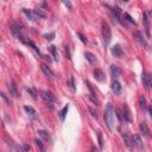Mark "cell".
Masks as SVG:
<instances>
[{
    "label": "cell",
    "mask_w": 152,
    "mask_h": 152,
    "mask_svg": "<svg viewBox=\"0 0 152 152\" xmlns=\"http://www.w3.org/2000/svg\"><path fill=\"white\" fill-rule=\"evenodd\" d=\"M114 113H115V110H114L113 106L110 103H108L107 108L105 110V121H106L108 129H110V131H113V128H114Z\"/></svg>",
    "instance_id": "1"
},
{
    "label": "cell",
    "mask_w": 152,
    "mask_h": 152,
    "mask_svg": "<svg viewBox=\"0 0 152 152\" xmlns=\"http://www.w3.org/2000/svg\"><path fill=\"white\" fill-rule=\"evenodd\" d=\"M101 32H102V38H103V43L106 45H108L112 41V31L109 25L106 22H102L101 24Z\"/></svg>",
    "instance_id": "2"
},
{
    "label": "cell",
    "mask_w": 152,
    "mask_h": 152,
    "mask_svg": "<svg viewBox=\"0 0 152 152\" xmlns=\"http://www.w3.org/2000/svg\"><path fill=\"white\" fill-rule=\"evenodd\" d=\"M41 96L42 99L44 100V102L52 109L53 108V103H55V96L51 91H48V90H41Z\"/></svg>",
    "instance_id": "3"
},
{
    "label": "cell",
    "mask_w": 152,
    "mask_h": 152,
    "mask_svg": "<svg viewBox=\"0 0 152 152\" xmlns=\"http://www.w3.org/2000/svg\"><path fill=\"white\" fill-rule=\"evenodd\" d=\"M133 38L140 44V45H143V46H145V48H148V44H147V42H146V39L143 37V34L139 32V31H134L133 32Z\"/></svg>",
    "instance_id": "4"
},
{
    "label": "cell",
    "mask_w": 152,
    "mask_h": 152,
    "mask_svg": "<svg viewBox=\"0 0 152 152\" xmlns=\"http://www.w3.org/2000/svg\"><path fill=\"white\" fill-rule=\"evenodd\" d=\"M93 74H94V77H95V80H96V81H99V82H105V81H106V75L103 74L102 70H100V69H94Z\"/></svg>",
    "instance_id": "5"
},
{
    "label": "cell",
    "mask_w": 152,
    "mask_h": 152,
    "mask_svg": "<svg viewBox=\"0 0 152 152\" xmlns=\"http://www.w3.org/2000/svg\"><path fill=\"white\" fill-rule=\"evenodd\" d=\"M41 69H42V71L44 72V75L46 76L48 79H50V80H55V74H53V71H52L48 65L42 64V65H41Z\"/></svg>",
    "instance_id": "6"
},
{
    "label": "cell",
    "mask_w": 152,
    "mask_h": 152,
    "mask_svg": "<svg viewBox=\"0 0 152 152\" xmlns=\"http://www.w3.org/2000/svg\"><path fill=\"white\" fill-rule=\"evenodd\" d=\"M122 53H124V51H122V49L119 44H115L112 48V55L114 57H117V58H120V57L122 56Z\"/></svg>",
    "instance_id": "7"
},
{
    "label": "cell",
    "mask_w": 152,
    "mask_h": 152,
    "mask_svg": "<svg viewBox=\"0 0 152 152\" xmlns=\"http://www.w3.org/2000/svg\"><path fill=\"white\" fill-rule=\"evenodd\" d=\"M110 74H112V76L114 79H118L120 76V74H121V69L115 64H112L110 65Z\"/></svg>",
    "instance_id": "8"
},
{
    "label": "cell",
    "mask_w": 152,
    "mask_h": 152,
    "mask_svg": "<svg viewBox=\"0 0 152 152\" xmlns=\"http://www.w3.org/2000/svg\"><path fill=\"white\" fill-rule=\"evenodd\" d=\"M8 90H10V93H11V95H13L14 98H18V96H19L17 86H15V83H14L13 81H11V82L8 83Z\"/></svg>",
    "instance_id": "9"
},
{
    "label": "cell",
    "mask_w": 152,
    "mask_h": 152,
    "mask_svg": "<svg viewBox=\"0 0 152 152\" xmlns=\"http://www.w3.org/2000/svg\"><path fill=\"white\" fill-rule=\"evenodd\" d=\"M122 138H124V141H125V145L128 147V148H133V145H134V141H133V137L131 138L128 134H122Z\"/></svg>",
    "instance_id": "10"
},
{
    "label": "cell",
    "mask_w": 152,
    "mask_h": 152,
    "mask_svg": "<svg viewBox=\"0 0 152 152\" xmlns=\"http://www.w3.org/2000/svg\"><path fill=\"white\" fill-rule=\"evenodd\" d=\"M110 88H112V90H113V93L115 94V95H119L120 93H121V84L115 80V81H113V83H112V86H110Z\"/></svg>",
    "instance_id": "11"
},
{
    "label": "cell",
    "mask_w": 152,
    "mask_h": 152,
    "mask_svg": "<svg viewBox=\"0 0 152 152\" xmlns=\"http://www.w3.org/2000/svg\"><path fill=\"white\" fill-rule=\"evenodd\" d=\"M143 23H144V27H145L146 36L150 37V22H148V18H147V14H146V13L143 14Z\"/></svg>",
    "instance_id": "12"
},
{
    "label": "cell",
    "mask_w": 152,
    "mask_h": 152,
    "mask_svg": "<svg viewBox=\"0 0 152 152\" xmlns=\"http://www.w3.org/2000/svg\"><path fill=\"white\" fill-rule=\"evenodd\" d=\"M139 127H140L141 134H143L144 137H146V138H150V137H151V134H150V129H148V127H147V125H146L145 122H141Z\"/></svg>",
    "instance_id": "13"
},
{
    "label": "cell",
    "mask_w": 152,
    "mask_h": 152,
    "mask_svg": "<svg viewBox=\"0 0 152 152\" xmlns=\"http://www.w3.org/2000/svg\"><path fill=\"white\" fill-rule=\"evenodd\" d=\"M84 57H86V60L90 63V64H95V63H96L98 62V60H96V57H95L91 52H84Z\"/></svg>",
    "instance_id": "14"
},
{
    "label": "cell",
    "mask_w": 152,
    "mask_h": 152,
    "mask_svg": "<svg viewBox=\"0 0 152 152\" xmlns=\"http://www.w3.org/2000/svg\"><path fill=\"white\" fill-rule=\"evenodd\" d=\"M112 13H113V17L115 18V20L119 22V19H120V15H121V8L115 6V7H113L112 8Z\"/></svg>",
    "instance_id": "15"
},
{
    "label": "cell",
    "mask_w": 152,
    "mask_h": 152,
    "mask_svg": "<svg viewBox=\"0 0 152 152\" xmlns=\"http://www.w3.org/2000/svg\"><path fill=\"white\" fill-rule=\"evenodd\" d=\"M124 115H125L126 121L131 122V121L133 120V119H132V115H131V110H129V108H128L126 105H124Z\"/></svg>",
    "instance_id": "16"
},
{
    "label": "cell",
    "mask_w": 152,
    "mask_h": 152,
    "mask_svg": "<svg viewBox=\"0 0 152 152\" xmlns=\"http://www.w3.org/2000/svg\"><path fill=\"white\" fill-rule=\"evenodd\" d=\"M24 110H25V112L29 114L30 117H32V118H34V119L37 118V113H36L34 108H32L31 106H25V107H24Z\"/></svg>",
    "instance_id": "17"
},
{
    "label": "cell",
    "mask_w": 152,
    "mask_h": 152,
    "mask_svg": "<svg viewBox=\"0 0 152 152\" xmlns=\"http://www.w3.org/2000/svg\"><path fill=\"white\" fill-rule=\"evenodd\" d=\"M44 11H45V10H42L41 7H37V8L33 10V13H34V15L38 17V18H45L46 14H45Z\"/></svg>",
    "instance_id": "18"
},
{
    "label": "cell",
    "mask_w": 152,
    "mask_h": 152,
    "mask_svg": "<svg viewBox=\"0 0 152 152\" xmlns=\"http://www.w3.org/2000/svg\"><path fill=\"white\" fill-rule=\"evenodd\" d=\"M133 141H134V145L138 146L139 148L143 147V141H141V138H140L139 134H134V136H133Z\"/></svg>",
    "instance_id": "19"
},
{
    "label": "cell",
    "mask_w": 152,
    "mask_h": 152,
    "mask_svg": "<svg viewBox=\"0 0 152 152\" xmlns=\"http://www.w3.org/2000/svg\"><path fill=\"white\" fill-rule=\"evenodd\" d=\"M23 12L26 14V17L30 19L31 22H36V15H34V13L33 12H31V11H29L27 8H23Z\"/></svg>",
    "instance_id": "20"
},
{
    "label": "cell",
    "mask_w": 152,
    "mask_h": 152,
    "mask_svg": "<svg viewBox=\"0 0 152 152\" xmlns=\"http://www.w3.org/2000/svg\"><path fill=\"white\" fill-rule=\"evenodd\" d=\"M139 105H140V108L143 110H146L147 109V105H146V99L144 95H140L139 96Z\"/></svg>",
    "instance_id": "21"
},
{
    "label": "cell",
    "mask_w": 152,
    "mask_h": 152,
    "mask_svg": "<svg viewBox=\"0 0 152 152\" xmlns=\"http://www.w3.org/2000/svg\"><path fill=\"white\" fill-rule=\"evenodd\" d=\"M49 50H50L52 57L55 58V61H58V53H57V49H56V46H55V45H51V46H49Z\"/></svg>",
    "instance_id": "22"
},
{
    "label": "cell",
    "mask_w": 152,
    "mask_h": 152,
    "mask_svg": "<svg viewBox=\"0 0 152 152\" xmlns=\"http://www.w3.org/2000/svg\"><path fill=\"white\" fill-rule=\"evenodd\" d=\"M115 113H117V117H118V119H119V121H120V122H125V121H126L124 113H122L120 109H115Z\"/></svg>",
    "instance_id": "23"
},
{
    "label": "cell",
    "mask_w": 152,
    "mask_h": 152,
    "mask_svg": "<svg viewBox=\"0 0 152 152\" xmlns=\"http://www.w3.org/2000/svg\"><path fill=\"white\" fill-rule=\"evenodd\" d=\"M141 82H143L144 87H145L146 89H148V79H147V75H146L145 72L141 74Z\"/></svg>",
    "instance_id": "24"
},
{
    "label": "cell",
    "mask_w": 152,
    "mask_h": 152,
    "mask_svg": "<svg viewBox=\"0 0 152 152\" xmlns=\"http://www.w3.org/2000/svg\"><path fill=\"white\" fill-rule=\"evenodd\" d=\"M68 109H69V106L67 105V106H64V107H63V109L60 112V118H61V120H62V121L65 119V114L68 113Z\"/></svg>",
    "instance_id": "25"
},
{
    "label": "cell",
    "mask_w": 152,
    "mask_h": 152,
    "mask_svg": "<svg viewBox=\"0 0 152 152\" xmlns=\"http://www.w3.org/2000/svg\"><path fill=\"white\" fill-rule=\"evenodd\" d=\"M124 18H126V20H127L129 24H133V25H136V24H137L136 20H134V19H133L128 13H124Z\"/></svg>",
    "instance_id": "26"
},
{
    "label": "cell",
    "mask_w": 152,
    "mask_h": 152,
    "mask_svg": "<svg viewBox=\"0 0 152 152\" xmlns=\"http://www.w3.org/2000/svg\"><path fill=\"white\" fill-rule=\"evenodd\" d=\"M38 134H39L43 139H45V140H50V137H49V134L45 132V131H38Z\"/></svg>",
    "instance_id": "27"
},
{
    "label": "cell",
    "mask_w": 152,
    "mask_h": 152,
    "mask_svg": "<svg viewBox=\"0 0 152 152\" xmlns=\"http://www.w3.org/2000/svg\"><path fill=\"white\" fill-rule=\"evenodd\" d=\"M88 98L95 103V105H96V106H99L100 105V102H99V100L96 99V96H94V94H90V95H88Z\"/></svg>",
    "instance_id": "28"
},
{
    "label": "cell",
    "mask_w": 152,
    "mask_h": 152,
    "mask_svg": "<svg viewBox=\"0 0 152 152\" xmlns=\"http://www.w3.org/2000/svg\"><path fill=\"white\" fill-rule=\"evenodd\" d=\"M26 90L29 91V94H30L31 96H32V99H34V100L37 99V93H36L33 89H31V88H27V87H26Z\"/></svg>",
    "instance_id": "29"
},
{
    "label": "cell",
    "mask_w": 152,
    "mask_h": 152,
    "mask_svg": "<svg viewBox=\"0 0 152 152\" xmlns=\"http://www.w3.org/2000/svg\"><path fill=\"white\" fill-rule=\"evenodd\" d=\"M34 143H36V145H37L38 147H39L42 151H44V145H43V143H42L39 139H36V140H34Z\"/></svg>",
    "instance_id": "30"
},
{
    "label": "cell",
    "mask_w": 152,
    "mask_h": 152,
    "mask_svg": "<svg viewBox=\"0 0 152 152\" xmlns=\"http://www.w3.org/2000/svg\"><path fill=\"white\" fill-rule=\"evenodd\" d=\"M44 37L46 38L48 41H52L53 38H55V33H53V32H51V33H46V34H44Z\"/></svg>",
    "instance_id": "31"
},
{
    "label": "cell",
    "mask_w": 152,
    "mask_h": 152,
    "mask_svg": "<svg viewBox=\"0 0 152 152\" xmlns=\"http://www.w3.org/2000/svg\"><path fill=\"white\" fill-rule=\"evenodd\" d=\"M88 110H89V113L91 114V117L93 118H95V119H98V114H96V112H95L93 108H88Z\"/></svg>",
    "instance_id": "32"
},
{
    "label": "cell",
    "mask_w": 152,
    "mask_h": 152,
    "mask_svg": "<svg viewBox=\"0 0 152 152\" xmlns=\"http://www.w3.org/2000/svg\"><path fill=\"white\" fill-rule=\"evenodd\" d=\"M63 3H64V5L68 7V10H71V8H72V5H71V3H70V0H63Z\"/></svg>",
    "instance_id": "33"
},
{
    "label": "cell",
    "mask_w": 152,
    "mask_h": 152,
    "mask_svg": "<svg viewBox=\"0 0 152 152\" xmlns=\"http://www.w3.org/2000/svg\"><path fill=\"white\" fill-rule=\"evenodd\" d=\"M0 95H1V99H3V100H4L5 102H6V105H8V106H10V103H11V102H10V100L7 99V96H6V95H5L4 93H1Z\"/></svg>",
    "instance_id": "34"
},
{
    "label": "cell",
    "mask_w": 152,
    "mask_h": 152,
    "mask_svg": "<svg viewBox=\"0 0 152 152\" xmlns=\"http://www.w3.org/2000/svg\"><path fill=\"white\" fill-rule=\"evenodd\" d=\"M77 36L80 37V39H81V42H82V43H84V44L87 43V38H86V37H84L82 33H80V32H79V33H77Z\"/></svg>",
    "instance_id": "35"
},
{
    "label": "cell",
    "mask_w": 152,
    "mask_h": 152,
    "mask_svg": "<svg viewBox=\"0 0 152 152\" xmlns=\"http://www.w3.org/2000/svg\"><path fill=\"white\" fill-rule=\"evenodd\" d=\"M147 79H148V88L152 89V74L151 72L147 75Z\"/></svg>",
    "instance_id": "36"
},
{
    "label": "cell",
    "mask_w": 152,
    "mask_h": 152,
    "mask_svg": "<svg viewBox=\"0 0 152 152\" xmlns=\"http://www.w3.org/2000/svg\"><path fill=\"white\" fill-rule=\"evenodd\" d=\"M65 53H67V57H68V60H71V53H70L69 46H65Z\"/></svg>",
    "instance_id": "37"
},
{
    "label": "cell",
    "mask_w": 152,
    "mask_h": 152,
    "mask_svg": "<svg viewBox=\"0 0 152 152\" xmlns=\"http://www.w3.org/2000/svg\"><path fill=\"white\" fill-rule=\"evenodd\" d=\"M39 6H41V7H43L44 10H49V6H48V4H46V3H42Z\"/></svg>",
    "instance_id": "38"
},
{
    "label": "cell",
    "mask_w": 152,
    "mask_h": 152,
    "mask_svg": "<svg viewBox=\"0 0 152 152\" xmlns=\"http://www.w3.org/2000/svg\"><path fill=\"white\" fill-rule=\"evenodd\" d=\"M147 110H148V114H150V118L152 120V106H148L147 107Z\"/></svg>",
    "instance_id": "39"
},
{
    "label": "cell",
    "mask_w": 152,
    "mask_h": 152,
    "mask_svg": "<svg viewBox=\"0 0 152 152\" xmlns=\"http://www.w3.org/2000/svg\"><path fill=\"white\" fill-rule=\"evenodd\" d=\"M70 87H71V89H72V90H75V86H74V77H71V79H70Z\"/></svg>",
    "instance_id": "40"
},
{
    "label": "cell",
    "mask_w": 152,
    "mask_h": 152,
    "mask_svg": "<svg viewBox=\"0 0 152 152\" xmlns=\"http://www.w3.org/2000/svg\"><path fill=\"white\" fill-rule=\"evenodd\" d=\"M23 151H30V146L27 144H24L23 145Z\"/></svg>",
    "instance_id": "41"
},
{
    "label": "cell",
    "mask_w": 152,
    "mask_h": 152,
    "mask_svg": "<svg viewBox=\"0 0 152 152\" xmlns=\"http://www.w3.org/2000/svg\"><path fill=\"white\" fill-rule=\"evenodd\" d=\"M122 1H128V0H122Z\"/></svg>",
    "instance_id": "42"
}]
</instances>
